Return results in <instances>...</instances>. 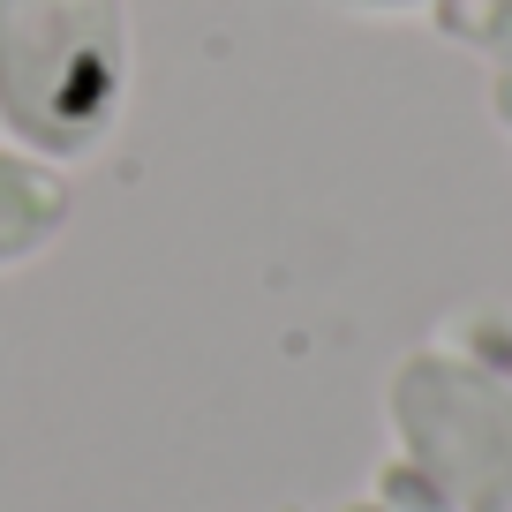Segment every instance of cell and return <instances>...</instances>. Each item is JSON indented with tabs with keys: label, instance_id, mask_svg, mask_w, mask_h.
I'll return each instance as SVG.
<instances>
[{
	"label": "cell",
	"instance_id": "cell-4",
	"mask_svg": "<svg viewBox=\"0 0 512 512\" xmlns=\"http://www.w3.org/2000/svg\"><path fill=\"white\" fill-rule=\"evenodd\" d=\"M347 16H369V23H407V16H430L437 0H339Z\"/></svg>",
	"mask_w": 512,
	"mask_h": 512
},
{
	"label": "cell",
	"instance_id": "cell-2",
	"mask_svg": "<svg viewBox=\"0 0 512 512\" xmlns=\"http://www.w3.org/2000/svg\"><path fill=\"white\" fill-rule=\"evenodd\" d=\"M68 226H76V181H68V166H53V159H38V151L0 136V279L46 264L68 241Z\"/></svg>",
	"mask_w": 512,
	"mask_h": 512
},
{
	"label": "cell",
	"instance_id": "cell-3",
	"mask_svg": "<svg viewBox=\"0 0 512 512\" xmlns=\"http://www.w3.org/2000/svg\"><path fill=\"white\" fill-rule=\"evenodd\" d=\"M422 23H430L445 46L475 53V61L512 68V0H437Z\"/></svg>",
	"mask_w": 512,
	"mask_h": 512
},
{
	"label": "cell",
	"instance_id": "cell-5",
	"mask_svg": "<svg viewBox=\"0 0 512 512\" xmlns=\"http://www.w3.org/2000/svg\"><path fill=\"white\" fill-rule=\"evenodd\" d=\"M279 512H302V505H279Z\"/></svg>",
	"mask_w": 512,
	"mask_h": 512
},
{
	"label": "cell",
	"instance_id": "cell-1",
	"mask_svg": "<svg viewBox=\"0 0 512 512\" xmlns=\"http://www.w3.org/2000/svg\"><path fill=\"white\" fill-rule=\"evenodd\" d=\"M136 98L128 0H0V136L53 166L113 144Z\"/></svg>",
	"mask_w": 512,
	"mask_h": 512
}]
</instances>
